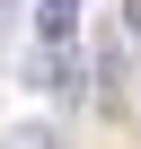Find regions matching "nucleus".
Segmentation results:
<instances>
[{
  "label": "nucleus",
  "instance_id": "f257e3e1",
  "mask_svg": "<svg viewBox=\"0 0 141 149\" xmlns=\"http://www.w3.org/2000/svg\"><path fill=\"white\" fill-rule=\"evenodd\" d=\"M70 26H80V0H44L35 9V35L44 44H70Z\"/></svg>",
  "mask_w": 141,
  "mask_h": 149
},
{
  "label": "nucleus",
  "instance_id": "f03ea898",
  "mask_svg": "<svg viewBox=\"0 0 141 149\" xmlns=\"http://www.w3.org/2000/svg\"><path fill=\"white\" fill-rule=\"evenodd\" d=\"M0 149H62V132H53V123H18Z\"/></svg>",
  "mask_w": 141,
  "mask_h": 149
},
{
  "label": "nucleus",
  "instance_id": "7ed1b4c3",
  "mask_svg": "<svg viewBox=\"0 0 141 149\" xmlns=\"http://www.w3.org/2000/svg\"><path fill=\"white\" fill-rule=\"evenodd\" d=\"M123 26H132V35H141V0H123Z\"/></svg>",
  "mask_w": 141,
  "mask_h": 149
}]
</instances>
